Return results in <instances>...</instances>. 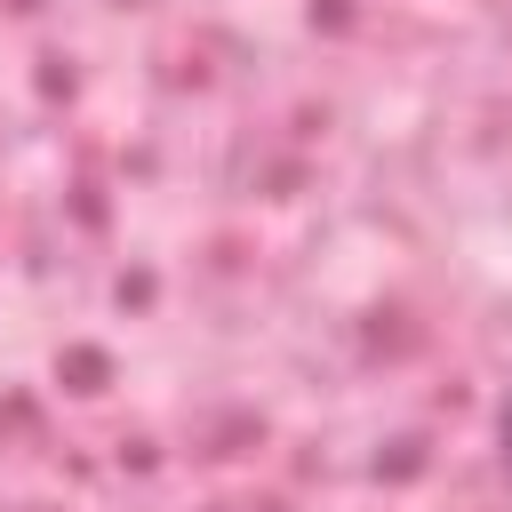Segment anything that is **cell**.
<instances>
[{
    "instance_id": "obj_1",
    "label": "cell",
    "mask_w": 512,
    "mask_h": 512,
    "mask_svg": "<svg viewBox=\"0 0 512 512\" xmlns=\"http://www.w3.org/2000/svg\"><path fill=\"white\" fill-rule=\"evenodd\" d=\"M496 456H504V472H512V400H504V416H496Z\"/></svg>"
}]
</instances>
